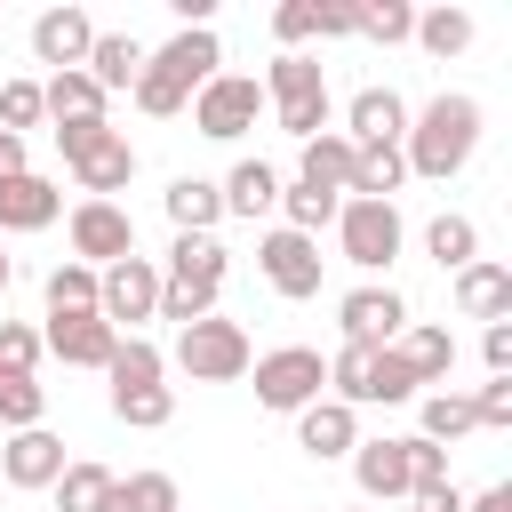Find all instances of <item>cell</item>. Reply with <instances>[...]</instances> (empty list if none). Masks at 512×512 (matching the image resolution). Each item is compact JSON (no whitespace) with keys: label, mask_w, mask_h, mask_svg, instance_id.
<instances>
[{"label":"cell","mask_w":512,"mask_h":512,"mask_svg":"<svg viewBox=\"0 0 512 512\" xmlns=\"http://www.w3.org/2000/svg\"><path fill=\"white\" fill-rule=\"evenodd\" d=\"M40 408H48V392H40L32 376H16V368H0V424H16V432H32V424H40Z\"/></svg>","instance_id":"e575fe53"},{"label":"cell","mask_w":512,"mask_h":512,"mask_svg":"<svg viewBox=\"0 0 512 512\" xmlns=\"http://www.w3.org/2000/svg\"><path fill=\"white\" fill-rule=\"evenodd\" d=\"M256 264H264V280L280 288V296H320V240H304V232H264V248H256Z\"/></svg>","instance_id":"4fadbf2b"},{"label":"cell","mask_w":512,"mask_h":512,"mask_svg":"<svg viewBox=\"0 0 512 512\" xmlns=\"http://www.w3.org/2000/svg\"><path fill=\"white\" fill-rule=\"evenodd\" d=\"M408 136V104L392 88H360L352 96V144H400Z\"/></svg>","instance_id":"603a6c76"},{"label":"cell","mask_w":512,"mask_h":512,"mask_svg":"<svg viewBox=\"0 0 512 512\" xmlns=\"http://www.w3.org/2000/svg\"><path fill=\"white\" fill-rule=\"evenodd\" d=\"M112 416H120V424H136V432H160V424L176 416V392H168V384H136V392H112Z\"/></svg>","instance_id":"f546056e"},{"label":"cell","mask_w":512,"mask_h":512,"mask_svg":"<svg viewBox=\"0 0 512 512\" xmlns=\"http://www.w3.org/2000/svg\"><path fill=\"white\" fill-rule=\"evenodd\" d=\"M0 296H8V256H0Z\"/></svg>","instance_id":"816d5d0a"},{"label":"cell","mask_w":512,"mask_h":512,"mask_svg":"<svg viewBox=\"0 0 512 512\" xmlns=\"http://www.w3.org/2000/svg\"><path fill=\"white\" fill-rule=\"evenodd\" d=\"M96 312H104L112 328L152 320V312H160V264H152V256H120V264H104V272H96Z\"/></svg>","instance_id":"9c48e42d"},{"label":"cell","mask_w":512,"mask_h":512,"mask_svg":"<svg viewBox=\"0 0 512 512\" xmlns=\"http://www.w3.org/2000/svg\"><path fill=\"white\" fill-rule=\"evenodd\" d=\"M216 64H224L216 32H208V24H192V32H176L160 56H144V72H136V104H144L152 120H168V112H184V104L216 80Z\"/></svg>","instance_id":"6da1fadb"},{"label":"cell","mask_w":512,"mask_h":512,"mask_svg":"<svg viewBox=\"0 0 512 512\" xmlns=\"http://www.w3.org/2000/svg\"><path fill=\"white\" fill-rule=\"evenodd\" d=\"M360 32L384 40V48H392V40H416V8H408V0H376V8H360Z\"/></svg>","instance_id":"ab89813d"},{"label":"cell","mask_w":512,"mask_h":512,"mask_svg":"<svg viewBox=\"0 0 512 512\" xmlns=\"http://www.w3.org/2000/svg\"><path fill=\"white\" fill-rule=\"evenodd\" d=\"M456 304H464L472 320H488V328H496V320L512 312V272H504V264H488V256H472V264L456 272Z\"/></svg>","instance_id":"ffe728a7"},{"label":"cell","mask_w":512,"mask_h":512,"mask_svg":"<svg viewBox=\"0 0 512 512\" xmlns=\"http://www.w3.org/2000/svg\"><path fill=\"white\" fill-rule=\"evenodd\" d=\"M88 40H96V24H88L80 8H40V16H32V56L56 64V72H80V64H88Z\"/></svg>","instance_id":"9a60e30c"},{"label":"cell","mask_w":512,"mask_h":512,"mask_svg":"<svg viewBox=\"0 0 512 512\" xmlns=\"http://www.w3.org/2000/svg\"><path fill=\"white\" fill-rule=\"evenodd\" d=\"M8 176H24V136L0 128V184H8Z\"/></svg>","instance_id":"681fc988"},{"label":"cell","mask_w":512,"mask_h":512,"mask_svg":"<svg viewBox=\"0 0 512 512\" xmlns=\"http://www.w3.org/2000/svg\"><path fill=\"white\" fill-rule=\"evenodd\" d=\"M40 112H56V120H104V88L88 72H56L40 88Z\"/></svg>","instance_id":"4316f807"},{"label":"cell","mask_w":512,"mask_h":512,"mask_svg":"<svg viewBox=\"0 0 512 512\" xmlns=\"http://www.w3.org/2000/svg\"><path fill=\"white\" fill-rule=\"evenodd\" d=\"M320 384H328V360H320L312 344H280V352H264V360H256V400H264V408H280V416L312 408V400H320Z\"/></svg>","instance_id":"52a82bcc"},{"label":"cell","mask_w":512,"mask_h":512,"mask_svg":"<svg viewBox=\"0 0 512 512\" xmlns=\"http://www.w3.org/2000/svg\"><path fill=\"white\" fill-rule=\"evenodd\" d=\"M336 320H344V344H360V352H384V344L400 336L408 304H400L392 288H352V296L336 304Z\"/></svg>","instance_id":"5bb4252c"},{"label":"cell","mask_w":512,"mask_h":512,"mask_svg":"<svg viewBox=\"0 0 512 512\" xmlns=\"http://www.w3.org/2000/svg\"><path fill=\"white\" fill-rule=\"evenodd\" d=\"M48 312H96V272L88 264H56L48 272Z\"/></svg>","instance_id":"d590c367"},{"label":"cell","mask_w":512,"mask_h":512,"mask_svg":"<svg viewBox=\"0 0 512 512\" xmlns=\"http://www.w3.org/2000/svg\"><path fill=\"white\" fill-rule=\"evenodd\" d=\"M312 16H320V40H344V32H360V8H352V0H312Z\"/></svg>","instance_id":"bcb514c9"},{"label":"cell","mask_w":512,"mask_h":512,"mask_svg":"<svg viewBox=\"0 0 512 512\" xmlns=\"http://www.w3.org/2000/svg\"><path fill=\"white\" fill-rule=\"evenodd\" d=\"M168 216H176V232H192V240H216V216H224V200H216V184H208V176H176V184H168Z\"/></svg>","instance_id":"d4e9b609"},{"label":"cell","mask_w":512,"mask_h":512,"mask_svg":"<svg viewBox=\"0 0 512 512\" xmlns=\"http://www.w3.org/2000/svg\"><path fill=\"white\" fill-rule=\"evenodd\" d=\"M296 448L304 456H352L360 448V416L344 408V400H312V408H296Z\"/></svg>","instance_id":"2e32d148"},{"label":"cell","mask_w":512,"mask_h":512,"mask_svg":"<svg viewBox=\"0 0 512 512\" xmlns=\"http://www.w3.org/2000/svg\"><path fill=\"white\" fill-rule=\"evenodd\" d=\"M216 200H224V216H264V208L280 200V176H272L264 160H240V168L224 176V192H216Z\"/></svg>","instance_id":"484cf974"},{"label":"cell","mask_w":512,"mask_h":512,"mask_svg":"<svg viewBox=\"0 0 512 512\" xmlns=\"http://www.w3.org/2000/svg\"><path fill=\"white\" fill-rule=\"evenodd\" d=\"M120 256H136V224H128V208H112V200H80L72 208V264H120Z\"/></svg>","instance_id":"8fae6325"},{"label":"cell","mask_w":512,"mask_h":512,"mask_svg":"<svg viewBox=\"0 0 512 512\" xmlns=\"http://www.w3.org/2000/svg\"><path fill=\"white\" fill-rule=\"evenodd\" d=\"M352 480H360V496H376V504L408 496V488H416V480H408V440H360V448H352Z\"/></svg>","instance_id":"d6986e66"},{"label":"cell","mask_w":512,"mask_h":512,"mask_svg":"<svg viewBox=\"0 0 512 512\" xmlns=\"http://www.w3.org/2000/svg\"><path fill=\"white\" fill-rule=\"evenodd\" d=\"M280 208H288V232H320V224H336V208L344 200H328V192H312V184H296V192H280Z\"/></svg>","instance_id":"74e56055"},{"label":"cell","mask_w":512,"mask_h":512,"mask_svg":"<svg viewBox=\"0 0 512 512\" xmlns=\"http://www.w3.org/2000/svg\"><path fill=\"white\" fill-rule=\"evenodd\" d=\"M32 360H40V328H24V320H0V368L32 376Z\"/></svg>","instance_id":"b9f144b4"},{"label":"cell","mask_w":512,"mask_h":512,"mask_svg":"<svg viewBox=\"0 0 512 512\" xmlns=\"http://www.w3.org/2000/svg\"><path fill=\"white\" fill-rule=\"evenodd\" d=\"M0 472H8V488H56V472H64V440L56 432H16L8 448H0Z\"/></svg>","instance_id":"ac0fdd59"},{"label":"cell","mask_w":512,"mask_h":512,"mask_svg":"<svg viewBox=\"0 0 512 512\" xmlns=\"http://www.w3.org/2000/svg\"><path fill=\"white\" fill-rule=\"evenodd\" d=\"M56 216H64V192H56L48 176H32V168H24V176H8V184H0V232H48Z\"/></svg>","instance_id":"e0dca14e"},{"label":"cell","mask_w":512,"mask_h":512,"mask_svg":"<svg viewBox=\"0 0 512 512\" xmlns=\"http://www.w3.org/2000/svg\"><path fill=\"white\" fill-rule=\"evenodd\" d=\"M176 368L192 376V384H232V376H248V328L240 320H192V328H176Z\"/></svg>","instance_id":"8992f818"},{"label":"cell","mask_w":512,"mask_h":512,"mask_svg":"<svg viewBox=\"0 0 512 512\" xmlns=\"http://www.w3.org/2000/svg\"><path fill=\"white\" fill-rule=\"evenodd\" d=\"M480 352H488V376H512V328H504V320L480 336Z\"/></svg>","instance_id":"c3c4849f"},{"label":"cell","mask_w":512,"mask_h":512,"mask_svg":"<svg viewBox=\"0 0 512 512\" xmlns=\"http://www.w3.org/2000/svg\"><path fill=\"white\" fill-rule=\"evenodd\" d=\"M104 496H112V472H104V464H64V472H56V504H64V512H96Z\"/></svg>","instance_id":"1f68e13d"},{"label":"cell","mask_w":512,"mask_h":512,"mask_svg":"<svg viewBox=\"0 0 512 512\" xmlns=\"http://www.w3.org/2000/svg\"><path fill=\"white\" fill-rule=\"evenodd\" d=\"M400 352H408V368H416V376H424V384H432V376H448V368H456V336H448V328H416V336H408V344H400Z\"/></svg>","instance_id":"8d00e7d4"},{"label":"cell","mask_w":512,"mask_h":512,"mask_svg":"<svg viewBox=\"0 0 512 512\" xmlns=\"http://www.w3.org/2000/svg\"><path fill=\"white\" fill-rule=\"evenodd\" d=\"M296 184H312V192H328V200H344V184H352V136H336V128H320L312 144H304V176Z\"/></svg>","instance_id":"cb8c5ba5"},{"label":"cell","mask_w":512,"mask_h":512,"mask_svg":"<svg viewBox=\"0 0 512 512\" xmlns=\"http://www.w3.org/2000/svg\"><path fill=\"white\" fill-rule=\"evenodd\" d=\"M408 184V160H400V144H352V200H392Z\"/></svg>","instance_id":"7402d4cb"},{"label":"cell","mask_w":512,"mask_h":512,"mask_svg":"<svg viewBox=\"0 0 512 512\" xmlns=\"http://www.w3.org/2000/svg\"><path fill=\"white\" fill-rule=\"evenodd\" d=\"M408 480H416V488H424V480H448V448H432V440L416 432V440H408Z\"/></svg>","instance_id":"f6af8a7d"},{"label":"cell","mask_w":512,"mask_h":512,"mask_svg":"<svg viewBox=\"0 0 512 512\" xmlns=\"http://www.w3.org/2000/svg\"><path fill=\"white\" fill-rule=\"evenodd\" d=\"M40 352H56L64 368H104V360L120 352V328H112L104 312H48Z\"/></svg>","instance_id":"7c38bea8"},{"label":"cell","mask_w":512,"mask_h":512,"mask_svg":"<svg viewBox=\"0 0 512 512\" xmlns=\"http://www.w3.org/2000/svg\"><path fill=\"white\" fill-rule=\"evenodd\" d=\"M336 240H344V264L384 272L400 256V208L392 200H344L336 208Z\"/></svg>","instance_id":"ba28073f"},{"label":"cell","mask_w":512,"mask_h":512,"mask_svg":"<svg viewBox=\"0 0 512 512\" xmlns=\"http://www.w3.org/2000/svg\"><path fill=\"white\" fill-rule=\"evenodd\" d=\"M416 40H424L432 56H464V48H472V16H464V8H432V16H416Z\"/></svg>","instance_id":"d6a6232c"},{"label":"cell","mask_w":512,"mask_h":512,"mask_svg":"<svg viewBox=\"0 0 512 512\" xmlns=\"http://www.w3.org/2000/svg\"><path fill=\"white\" fill-rule=\"evenodd\" d=\"M408 512H464V496H456V480H424V488H408Z\"/></svg>","instance_id":"7dc6e473"},{"label":"cell","mask_w":512,"mask_h":512,"mask_svg":"<svg viewBox=\"0 0 512 512\" xmlns=\"http://www.w3.org/2000/svg\"><path fill=\"white\" fill-rule=\"evenodd\" d=\"M32 120H40V80H8V88H0V128L24 136Z\"/></svg>","instance_id":"60d3db41"},{"label":"cell","mask_w":512,"mask_h":512,"mask_svg":"<svg viewBox=\"0 0 512 512\" xmlns=\"http://www.w3.org/2000/svg\"><path fill=\"white\" fill-rule=\"evenodd\" d=\"M56 152H64V168L80 176L88 200H112V192L136 176V144H128L120 128H104V120H56Z\"/></svg>","instance_id":"277c9868"},{"label":"cell","mask_w":512,"mask_h":512,"mask_svg":"<svg viewBox=\"0 0 512 512\" xmlns=\"http://www.w3.org/2000/svg\"><path fill=\"white\" fill-rule=\"evenodd\" d=\"M272 32H280L288 48H296V40H312V32H320V16H312V0H280V8H272Z\"/></svg>","instance_id":"7bdbcfd3"},{"label":"cell","mask_w":512,"mask_h":512,"mask_svg":"<svg viewBox=\"0 0 512 512\" xmlns=\"http://www.w3.org/2000/svg\"><path fill=\"white\" fill-rule=\"evenodd\" d=\"M416 384H424V376L408 368V352H400V344H384V352L368 360V400H416Z\"/></svg>","instance_id":"4dcf8cb0"},{"label":"cell","mask_w":512,"mask_h":512,"mask_svg":"<svg viewBox=\"0 0 512 512\" xmlns=\"http://www.w3.org/2000/svg\"><path fill=\"white\" fill-rule=\"evenodd\" d=\"M424 248H432L448 272H464V264L480 256V232H472V216H432V224H424Z\"/></svg>","instance_id":"f1b7e54d"},{"label":"cell","mask_w":512,"mask_h":512,"mask_svg":"<svg viewBox=\"0 0 512 512\" xmlns=\"http://www.w3.org/2000/svg\"><path fill=\"white\" fill-rule=\"evenodd\" d=\"M80 72H88L104 96H112V88H136V72H144V48H136V32H96Z\"/></svg>","instance_id":"44dd1931"},{"label":"cell","mask_w":512,"mask_h":512,"mask_svg":"<svg viewBox=\"0 0 512 512\" xmlns=\"http://www.w3.org/2000/svg\"><path fill=\"white\" fill-rule=\"evenodd\" d=\"M104 376H112V392H136V384H160V352L144 344V336H128L112 360H104Z\"/></svg>","instance_id":"836d02e7"},{"label":"cell","mask_w":512,"mask_h":512,"mask_svg":"<svg viewBox=\"0 0 512 512\" xmlns=\"http://www.w3.org/2000/svg\"><path fill=\"white\" fill-rule=\"evenodd\" d=\"M224 248L216 240H192V232H176V248H168V272H160V320H176V328H192V320H208L216 312V288H224Z\"/></svg>","instance_id":"3957f363"},{"label":"cell","mask_w":512,"mask_h":512,"mask_svg":"<svg viewBox=\"0 0 512 512\" xmlns=\"http://www.w3.org/2000/svg\"><path fill=\"white\" fill-rule=\"evenodd\" d=\"M472 424H512V376H496V384L472 392Z\"/></svg>","instance_id":"ee69618b"},{"label":"cell","mask_w":512,"mask_h":512,"mask_svg":"<svg viewBox=\"0 0 512 512\" xmlns=\"http://www.w3.org/2000/svg\"><path fill=\"white\" fill-rule=\"evenodd\" d=\"M472 152H480V104H472V96H448V88L416 112V128H408V144H400L408 176H440V184H448Z\"/></svg>","instance_id":"7a4b0ae2"},{"label":"cell","mask_w":512,"mask_h":512,"mask_svg":"<svg viewBox=\"0 0 512 512\" xmlns=\"http://www.w3.org/2000/svg\"><path fill=\"white\" fill-rule=\"evenodd\" d=\"M96 512H176V480L168 472H136V480H112V496Z\"/></svg>","instance_id":"83f0119b"},{"label":"cell","mask_w":512,"mask_h":512,"mask_svg":"<svg viewBox=\"0 0 512 512\" xmlns=\"http://www.w3.org/2000/svg\"><path fill=\"white\" fill-rule=\"evenodd\" d=\"M456 432H472V400H464V392H432V400H424V440L440 448V440H456Z\"/></svg>","instance_id":"f35d334b"},{"label":"cell","mask_w":512,"mask_h":512,"mask_svg":"<svg viewBox=\"0 0 512 512\" xmlns=\"http://www.w3.org/2000/svg\"><path fill=\"white\" fill-rule=\"evenodd\" d=\"M256 112H264V88H256L248 72H216V80L192 96V128L216 136V144H232L240 128H256Z\"/></svg>","instance_id":"30bf717a"},{"label":"cell","mask_w":512,"mask_h":512,"mask_svg":"<svg viewBox=\"0 0 512 512\" xmlns=\"http://www.w3.org/2000/svg\"><path fill=\"white\" fill-rule=\"evenodd\" d=\"M264 104L280 112V128L296 136V144H312L320 128H328V72H320V56H272V80H264Z\"/></svg>","instance_id":"5b68a950"},{"label":"cell","mask_w":512,"mask_h":512,"mask_svg":"<svg viewBox=\"0 0 512 512\" xmlns=\"http://www.w3.org/2000/svg\"><path fill=\"white\" fill-rule=\"evenodd\" d=\"M464 512H512V488H488V496H472Z\"/></svg>","instance_id":"f907efd6"}]
</instances>
